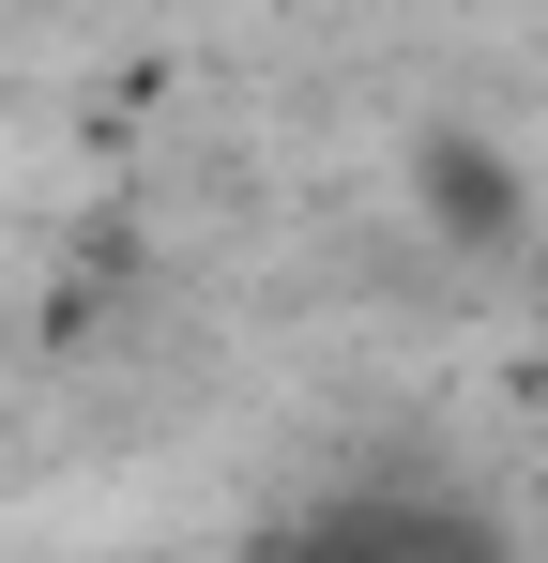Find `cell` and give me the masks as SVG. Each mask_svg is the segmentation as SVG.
<instances>
[{"label": "cell", "mask_w": 548, "mask_h": 563, "mask_svg": "<svg viewBox=\"0 0 548 563\" xmlns=\"http://www.w3.org/2000/svg\"><path fill=\"white\" fill-rule=\"evenodd\" d=\"M412 198H427V229L472 244V260H487V244H518V213H534L518 168H503L487 137H412Z\"/></svg>", "instance_id": "obj_1"}, {"label": "cell", "mask_w": 548, "mask_h": 563, "mask_svg": "<svg viewBox=\"0 0 548 563\" xmlns=\"http://www.w3.org/2000/svg\"><path fill=\"white\" fill-rule=\"evenodd\" d=\"M274 563H396V518H381V503H336V518H305Z\"/></svg>", "instance_id": "obj_2"}, {"label": "cell", "mask_w": 548, "mask_h": 563, "mask_svg": "<svg viewBox=\"0 0 548 563\" xmlns=\"http://www.w3.org/2000/svg\"><path fill=\"white\" fill-rule=\"evenodd\" d=\"M534 335H548V305H534Z\"/></svg>", "instance_id": "obj_3"}]
</instances>
